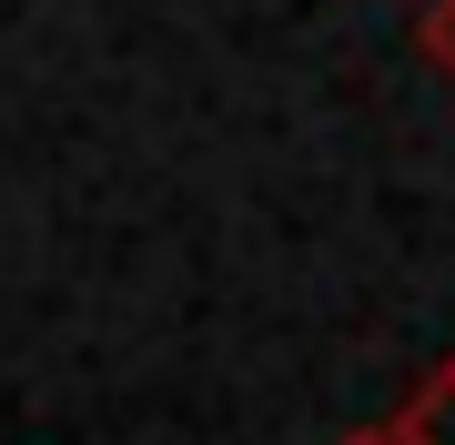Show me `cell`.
Wrapping results in <instances>:
<instances>
[{"label":"cell","instance_id":"3957f363","mask_svg":"<svg viewBox=\"0 0 455 445\" xmlns=\"http://www.w3.org/2000/svg\"><path fill=\"white\" fill-rule=\"evenodd\" d=\"M334 445H405V435H395V415H385V425H355V435H334Z\"/></svg>","mask_w":455,"mask_h":445},{"label":"cell","instance_id":"7a4b0ae2","mask_svg":"<svg viewBox=\"0 0 455 445\" xmlns=\"http://www.w3.org/2000/svg\"><path fill=\"white\" fill-rule=\"evenodd\" d=\"M415 51L435 71H455V0H425V11H415Z\"/></svg>","mask_w":455,"mask_h":445},{"label":"cell","instance_id":"6da1fadb","mask_svg":"<svg viewBox=\"0 0 455 445\" xmlns=\"http://www.w3.org/2000/svg\"><path fill=\"white\" fill-rule=\"evenodd\" d=\"M395 435L405 445H455V354L435 364V375L405 395V415H395Z\"/></svg>","mask_w":455,"mask_h":445}]
</instances>
